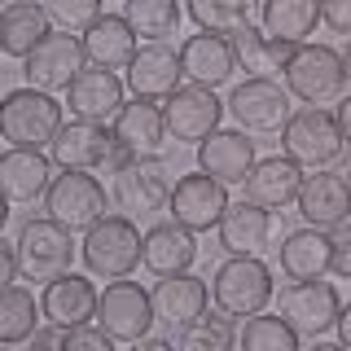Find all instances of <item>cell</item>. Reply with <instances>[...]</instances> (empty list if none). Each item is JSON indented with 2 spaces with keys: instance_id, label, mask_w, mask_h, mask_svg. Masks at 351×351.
<instances>
[{
  "instance_id": "obj_1",
  "label": "cell",
  "mask_w": 351,
  "mask_h": 351,
  "mask_svg": "<svg viewBox=\"0 0 351 351\" xmlns=\"http://www.w3.org/2000/svg\"><path fill=\"white\" fill-rule=\"evenodd\" d=\"M141 250H145V233L132 224V215H101L80 241L84 268L106 281L132 277L141 268Z\"/></svg>"
},
{
  "instance_id": "obj_2",
  "label": "cell",
  "mask_w": 351,
  "mask_h": 351,
  "mask_svg": "<svg viewBox=\"0 0 351 351\" xmlns=\"http://www.w3.org/2000/svg\"><path fill=\"white\" fill-rule=\"evenodd\" d=\"M277 299V285H272V268L259 255H228L211 277V303L224 316H255Z\"/></svg>"
},
{
  "instance_id": "obj_3",
  "label": "cell",
  "mask_w": 351,
  "mask_h": 351,
  "mask_svg": "<svg viewBox=\"0 0 351 351\" xmlns=\"http://www.w3.org/2000/svg\"><path fill=\"white\" fill-rule=\"evenodd\" d=\"M281 84L290 88V97L303 101V106H329V101H338L343 88H347V62H343V53L329 49V44L303 40L299 49H294V58L285 62Z\"/></svg>"
},
{
  "instance_id": "obj_4",
  "label": "cell",
  "mask_w": 351,
  "mask_h": 351,
  "mask_svg": "<svg viewBox=\"0 0 351 351\" xmlns=\"http://www.w3.org/2000/svg\"><path fill=\"white\" fill-rule=\"evenodd\" d=\"M281 149L299 162L303 171H321V167H334L343 158L347 141H343V128H338V114L325 106H303L290 114V123L281 128Z\"/></svg>"
},
{
  "instance_id": "obj_5",
  "label": "cell",
  "mask_w": 351,
  "mask_h": 351,
  "mask_svg": "<svg viewBox=\"0 0 351 351\" xmlns=\"http://www.w3.org/2000/svg\"><path fill=\"white\" fill-rule=\"evenodd\" d=\"M0 132L9 145L27 149H49L62 132V101L44 88H14L0 106Z\"/></svg>"
},
{
  "instance_id": "obj_6",
  "label": "cell",
  "mask_w": 351,
  "mask_h": 351,
  "mask_svg": "<svg viewBox=\"0 0 351 351\" xmlns=\"http://www.w3.org/2000/svg\"><path fill=\"white\" fill-rule=\"evenodd\" d=\"M171 189H176V176H171V167L158 158V154H132L123 167L114 171V180H110L114 206L123 215H132V219L167 211Z\"/></svg>"
},
{
  "instance_id": "obj_7",
  "label": "cell",
  "mask_w": 351,
  "mask_h": 351,
  "mask_svg": "<svg viewBox=\"0 0 351 351\" xmlns=\"http://www.w3.org/2000/svg\"><path fill=\"white\" fill-rule=\"evenodd\" d=\"M93 321L101 325L114 343H132V347H136L141 338L158 325L154 290H141V285L128 281V277L110 281L106 290H101V299H97V316H93Z\"/></svg>"
},
{
  "instance_id": "obj_8",
  "label": "cell",
  "mask_w": 351,
  "mask_h": 351,
  "mask_svg": "<svg viewBox=\"0 0 351 351\" xmlns=\"http://www.w3.org/2000/svg\"><path fill=\"white\" fill-rule=\"evenodd\" d=\"M18 246V263L27 281H53L62 272H71V255H75V233L66 224H58L53 215L44 219H27L22 233L14 237Z\"/></svg>"
},
{
  "instance_id": "obj_9",
  "label": "cell",
  "mask_w": 351,
  "mask_h": 351,
  "mask_svg": "<svg viewBox=\"0 0 351 351\" xmlns=\"http://www.w3.org/2000/svg\"><path fill=\"white\" fill-rule=\"evenodd\" d=\"M228 114L241 132L250 136H268V132H281L290 123V88L277 84L272 75H250L246 84H237L228 93Z\"/></svg>"
},
{
  "instance_id": "obj_10",
  "label": "cell",
  "mask_w": 351,
  "mask_h": 351,
  "mask_svg": "<svg viewBox=\"0 0 351 351\" xmlns=\"http://www.w3.org/2000/svg\"><path fill=\"white\" fill-rule=\"evenodd\" d=\"M110 202L114 197H106V184L93 171H62L49 184V193H44V211L58 219V224H66L71 233H88L106 215Z\"/></svg>"
},
{
  "instance_id": "obj_11",
  "label": "cell",
  "mask_w": 351,
  "mask_h": 351,
  "mask_svg": "<svg viewBox=\"0 0 351 351\" xmlns=\"http://www.w3.org/2000/svg\"><path fill=\"white\" fill-rule=\"evenodd\" d=\"M88 66V53H84V36L75 31H49L31 58L22 62V75H27L31 88H44V93H66L71 80Z\"/></svg>"
},
{
  "instance_id": "obj_12",
  "label": "cell",
  "mask_w": 351,
  "mask_h": 351,
  "mask_svg": "<svg viewBox=\"0 0 351 351\" xmlns=\"http://www.w3.org/2000/svg\"><path fill=\"white\" fill-rule=\"evenodd\" d=\"M277 303H281V316L303 338H325L329 329H338V316H343V299H338L334 281H325V277L290 281Z\"/></svg>"
},
{
  "instance_id": "obj_13",
  "label": "cell",
  "mask_w": 351,
  "mask_h": 351,
  "mask_svg": "<svg viewBox=\"0 0 351 351\" xmlns=\"http://www.w3.org/2000/svg\"><path fill=\"white\" fill-rule=\"evenodd\" d=\"M224 110H228V101H219L215 88H206V84H180L167 101H162L171 141H184V145H202L219 128Z\"/></svg>"
},
{
  "instance_id": "obj_14",
  "label": "cell",
  "mask_w": 351,
  "mask_h": 351,
  "mask_svg": "<svg viewBox=\"0 0 351 351\" xmlns=\"http://www.w3.org/2000/svg\"><path fill=\"white\" fill-rule=\"evenodd\" d=\"M167 211L184 228H193V233H211V228H219V219L228 211V184L197 167V176H180L176 180Z\"/></svg>"
},
{
  "instance_id": "obj_15",
  "label": "cell",
  "mask_w": 351,
  "mask_h": 351,
  "mask_svg": "<svg viewBox=\"0 0 351 351\" xmlns=\"http://www.w3.org/2000/svg\"><path fill=\"white\" fill-rule=\"evenodd\" d=\"M114 149H119L114 132L106 123H93V119H71V123H62L58 141L49 145L53 162H58L62 171H97L114 158Z\"/></svg>"
},
{
  "instance_id": "obj_16",
  "label": "cell",
  "mask_w": 351,
  "mask_h": 351,
  "mask_svg": "<svg viewBox=\"0 0 351 351\" xmlns=\"http://www.w3.org/2000/svg\"><path fill=\"white\" fill-rule=\"evenodd\" d=\"M128 93L132 97H145V101H167V97L180 88L184 80V62L180 53L167 49L162 40H145L136 49V58L128 62Z\"/></svg>"
},
{
  "instance_id": "obj_17",
  "label": "cell",
  "mask_w": 351,
  "mask_h": 351,
  "mask_svg": "<svg viewBox=\"0 0 351 351\" xmlns=\"http://www.w3.org/2000/svg\"><path fill=\"white\" fill-rule=\"evenodd\" d=\"M53 154L49 149H27V145H9V154L0 158V189L14 206H31L49 193V184L58 180L53 176Z\"/></svg>"
},
{
  "instance_id": "obj_18",
  "label": "cell",
  "mask_w": 351,
  "mask_h": 351,
  "mask_svg": "<svg viewBox=\"0 0 351 351\" xmlns=\"http://www.w3.org/2000/svg\"><path fill=\"white\" fill-rule=\"evenodd\" d=\"M123 88L128 80H119L114 71L88 62L80 75L66 88V106H71L75 119H93V123H110V119L123 110Z\"/></svg>"
},
{
  "instance_id": "obj_19",
  "label": "cell",
  "mask_w": 351,
  "mask_h": 351,
  "mask_svg": "<svg viewBox=\"0 0 351 351\" xmlns=\"http://www.w3.org/2000/svg\"><path fill=\"white\" fill-rule=\"evenodd\" d=\"M110 132H114V145L128 154H158L167 132V114H162V101H145V97H132L123 101L114 119H110Z\"/></svg>"
},
{
  "instance_id": "obj_20",
  "label": "cell",
  "mask_w": 351,
  "mask_h": 351,
  "mask_svg": "<svg viewBox=\"0 0 351 351\" xmlns=\"http://www.w3.org/2000/svg\"><path fill=\"white\" fill-rule=\"evenodd\" d=\"M206 303H211V285L193 272H176V277H158L154 285V312H158V325H167L180 334L184 325H193L197 316H206Z\"/></svg>"
},
{
  "instance_id": "obj_21",
  "label": "cell",
  "mask_w": 351,
  "mask_h": 351,
  "mask_svg": "<svg viewBox=\"0 0 351 351\" xmlns=\"http://www.w3.org/2000/svg\"><path fill=\"white\" fill-rule=\"evenodd\" d=\"M197 259V241L193 228H184L180 219H162V224L145 228V250H141V268L154 277H176V272H189Z\"/></svg>"
},
{
  "instance_id": "obj_22",
  "label": "cell",
  "mask_w": 351,
  "mask_h": 351,
  "mask_svg": "<svg viewBox=\"0 0 351 351\" xmlns=\"http://www.w3.org/2000/svg\"><path fill=\"white\" fill-rule=\"evenodd\" d=\"M299 215L316 228H338L343 219H351V180L347 176H334L329 167L312 171L299 189Z\"/></svg>"
},
{
  "instance_id": "obj_23",
  "label": "cell",
  "mask_w": 351,
  "mask_h": 351,
  "mask_svg": "<svg viewBox=\"0 0 351 351\" xmlns=\"http://www.w3.org/2000/svg\"><path fill=\"white\" fill-rule=\"evenodd\" d=\"M180 62H184V80L189 84L224 88L237 71V49L219 31H202V36H189L180 44Z\"/></svg>"
},
{
  "instance_id": "obj_24",
  "label": "cell",
  "mask_w": 351,
  "mask_h": 351,
  "mask_svg": "<svg viewBox=\"0 0 351 351\" xmlns=\"http://www.w3.org/2000/svg\"><path fill=\"white\" fill-rule=\"evenodd\" d=\"M97 299H101V290H97L84 272H62V277L44 281V290H40L44 321L66 325V329L93 321V316H97Z\"/></svg>"
},
{
  "instance_id": "obj_25",
  "label": "cell",
  "mask_w": 351,
  "mask_h": 351,
  "mask_svg": "<svg viewBox=\"0 0 351 351\" xmlns=\"http://www.w3.org/2000/svg\"><path fill=\"white\" fill-rule=\"evenodd\" d=\"M250 132H211V136L197 145V167L202 171H211L215 180H224V184H246V176L255 171V141H246Z\"/></svg>"
},
{
  "instance_id": "obj_26",
  "label": "cell",
  "mask_w": 351,
  "mask_h": 351,
  "mask_svg": "<svg viewBox=\"0 0 351 351\" xmlns=\"http://www.w3.org/2000/svg\"><path fill=\"white\" fill-rule=\"evenodd\" d=\"M215 237H219V246H224L228 255H263L268 241H272V211L259 206V202H250V197L228 202Z\"/></svg>"
},
{
  "instance_id": "obj_27",
  "label": "cell",
  "mask_w": 351,
  "mask_h": 351,
  "mask_svg": "<svg viewBox=\"0 0 351 351\" xmlns=\"http://www.w3.org/2000/svg\"><path fill=\"white\" fill-rule=\"evenodd\" d=\"M303 167L290 158V154H277V158H259L255 171L246 176V197L268 211H285L290 202H299V189H303Z\"/></svg>"
},
{
  "instance_id": "obj_28",
  "label": "cell",
  "mask_w": 351,
  "mask_h": 351,
  "mask_svg": "<svg viewBox=\"0 0 351 351\" xmlns=\"http://www.w3.org/2000/svg\"><path fill=\"white\" fill-rule=\"evenodd\" d=\"M277 259H281V272H285L290 281L325 277L329 263H334V241H329V228H316V224L294 228V233L281 241Z\"/></svg>"
},
{
  "instance_id": "obj_29",
  "label": "cell",
  "mask_w": 351,
  "mask_h": 351,
  "mask_svg": "<svg viewBox=\"0 0 351 351\" xmlns=\"http://www.w3.org/2000/svg\"><path fill=\"white\" fill-rule=\"evenodd\" d=\"M141 36L132 31V22L123 14H101L93 27L84 31V53L93 66H106V71H128V62L136 58Z\"/></svg>"
},
{
  "instance_id": "obj_30",
  "label": "cell",
  "mask_w": 351,
  "mask_h": 351,
  "mask_svg": "<svg viewBox=\"0 0 351 351\" xmlns=\"http://www.w3.org/2000/svg\"><path fill=\"white\" fill-rule=\"evenodd\" d=\"M53 31V18L44 5H5V14H0V49L9 53V58L27 62L31 49Z\"/></svg>"
},
{
  "instance_id": "obj_31",
  "label": "cell",
  "mask_w": 351,
  "mask_h": 351,
  "mask_svg": "<svg viewBox=\"0 0 351 351\" xmlns=\"http://www.w3.org/2000/svg\"><path fill=\"white\" fill-rule=\"evenodd\" d=\"M321 22V0H259V27L277 40L303 44L307 36H316Z\"/></svg>"
},
{
  "instance_id": "obj_32",
  "label": "cell",
  "mask_w": 351,
  "mask_h": 351,
  "mask_svg": "<svg viewBox=\"0 0 351 351\" xmlns=\"http://www.w3.org/2000/svg\"><path fill=\"white\" fill-rule=\"evenodd\" d=\"M40 316L44 307L36 303V294L22 290V285H5L0 294V347H18V343H31V334L40 329Z\"/></svg>"
},
{
  "instance_id": "obj_33",
  "label": "cell",
  "mask_w": 351,
  "mask_h": 351,
  "mask_svg": "<svg viewBox=\"0 0 351 351\" xmlns=\"http://www.w3.org/2000/svg\"><path fill=\"white\" fill-rule=\"evenodd\" d=\"M123 18L141 40H171L180 31L184 9L176 0H123Z\"/></svg>"
},
{
  "instance_id": "obj_34",
  "label": "cell",
  "mask_w": 351,
  "mask_h": 351,
  "mask_svg": "<svg viewBox=\"0 0 351 351\" xmlns=\"http://www.w3.org/2000/svg\"><path fill=\"white\" fill-rule=\"evenodd\" d=\"M237 343L246 347V351H299L303 334L285 321V316H263V312H255V316H246Z\"/></svg>"
},
{
  "instance_id": "obj_35",
  "label": "cell",
  "mask_w": 351,
  "mask_h": 351,
  "mask_svg": "<svg viewBox=\"0 0 351 351\" xmlns=\"http://www.w3.org/2000/svg\"><path fill=\"white\" fill-rule=\"evenodd\" d=\"M259 0H189V18L202 31H219V36H233L237 27L255 22Z\"/></svg>"
},
{
  "instance_id": "obj_36",
  "label": "cell",
  "mask_w": 351,
  "mask_h": 351,
  "mask_svg": "<svg viewBox=\"0 0 351 351\" xmlns=\"http://www.w3.org/2000/svg\"><path fill=\"white\" fill-rule=\"evenodd\" d=\"M233 316H197L193 325H184L180 334H176V343H180L184 351H228L233 347Z\"/></svg>"
},
{
  "instance_id": "obj_37",
  "label": "cell",
  "mask_w": 351,
  "mask_h": 351,
  "mask_svg": "<svg viewBox=\"0 0 351 351\" xmlns=\"http://www.w3.org/2000/svg\"><path fill=\"white\" fill-rule=\"evenodd\" d=\"M44 9H49L53 27L75 31V36H84V31L101 18V0H44Z\"/></svg>"
},
{
  "instance_id": "obj_38",
  "label": "cell",
  "mask_w": 351,
  "mask_h": 351,
  "mask_svg": "<svg viewBox=\"0 0 351 351\" xmlns=\"http://www.w3.org/2000/svg\"><path fill=\"white\" fill-rule=\"evenodd\" d=\"M228 40H233V49H237V66H246V71H255V75H272V66H268V31L263 27L246 22V27H237Z\"/></svg>"
},
{
  "instance_id": "obj_39",
  "label": "cell",
  "mask_w": 351,
  "mask_h": 351,
  "mask_svg": "<svg viewBox=\"0 0 351 351\" xmlns=\"http://www.w3.org/2000/svg\"><path fill=\"white\" fill-rule=\"evenodd\" d=\"M114 338L106 334L97 321H84V325H71V338H66V351H110Z\"/></svg>"
},
{
  "instance_id": "obj_40",
  "label": "cell",
  "mask_w": 351,
  "mask_h": 351,
  "mask_svg": "<svg viewBox=\"0 0 351 351\" xmlns=\"http://www.w3.org/2000/svg\"><path fill=\"white\" fill-rule=\"evenodd\" d=\"M329 241H334V263H329V272H338L343 281H351V219H343L338 228H329Z\"/></svg>"
},
{
  "instance_id": "obj_41",
  "label": "cell",
  "mask_w": 351,
  "mask_h": 351,
  "mask_svg": "<svg viewBox=\"0 0 351 351\" xmlns=\"http://www.w3.org/2000/svg\"><path fill=\"white\" fill-rule=\"evenodd\" d=\"M321 22L334 36L351 40V0H321Z\"/></svg>"
},
{
  "instance_id": "obj_42",
  "label": "cell",
  "mask_w": 351,
  "mask_h": 351,
  "mask_svg": "<svg viewBox=\"0 0 351 351\" xmlns=\"http://www.w3.org/2000/svg\"><path fill=\"white\" fill-rule=\"evenodd\" d=\"M66 338H71V329L49 321L44 329H36V334H31V351H62V347H66Z\"/></svg>"
},
{
  "instance_id": "obj_43",
  "label": "cell",
  "mask_w": 351,
  "mask_h": 351,
  "mask_svg": "<svg viewBox=\"0 0 351 351\" xmlns=\"http://www.w3.org/2000/svg\"><path fill=\"white\" fill-rule=\"evenodd\" d=\"M334 114H338V128H343V141L351 145V97H343V101H338Z\"/></svg>"
},
{
  "instance_id": "obj_44",
  "label": "cell",
  "mask_w": 351,
  "mask_h": 351,
  "mask_svg": "<svg viewBox=\"0 0 351 351\" xmlns=\"http://www.w3.org/2000/svg\"><path fill=\"white\" fill-rule=\"evenodd\" d=\"M338 343L351 347V303H343V316H338Z\"/></svg>"
},
{
  "instance_id": "obj_45",
  "label": "cell",
  "mask_w": 351,
  "mask_h": 351,
  "mask_svg": "<svg viewBox=\"0 0 351 351\" xmlns=\"http://www.w3.org/2000/svg\"><path fill=\"white\" fill-rule=\"evenodd\" d=\"M136 347H141V351H171V338H154V334H145Z\"/></svg>"
},
{
  "instance_id": "obj_46",
  "label": "cell",
  "mask_w": 351,
  "mask_h": 351,
  "mask_svg": "<svg viewBox=\"0 0 351 351\" xmlns=\"http://www.w3.org/2000/svg\"><path fill=\"white\" fill-rule=\"evenodd\" d=\"M343 62H347V84H351V40H347V49H343Z\"/></svg>"
},
{
  "instance_id": "obj_47",
  "label": "cell",
  "mask_w": 351,
  "mask_h": 351,
  "mask_svg": "<svg viewBox=\"0 0 351 351\" xmlns=\"http://www.w3.org/2000/svg\"><path fill=\"white\" fill-rule=\"evenodd\" d=\"M5 5H44V0H5Z\"/></svg>"
},
{
  "instance_id": "obj_48",
  "label": "cell",
  "mask_w": 351,
  "mask_h": 351,
  "mask_svg": "<svg viewBox=\"0 0 351 351\" xmlns=\"http://www.w3.org/2000/svg\"><path fill=\"white\" fill-rule=\"evenodd\" d=\"M347 180H351V171H347Z\"/></svg>"
}]
</instances>
